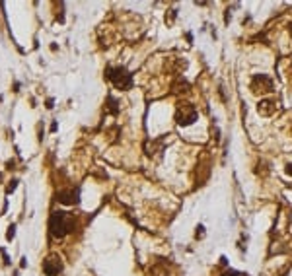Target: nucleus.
<instances>
[{"label":"nucleus","instance_id":"1","mask_svg":"<svg viewBox=\"0 0 292 276\" xmlns=\"http://www.w3.org/2000/svg\"><path fill=\"white\" fill-rule=\"evenodd\" d=\"M74 228V220L70 218V214H66L63 210H55L51 214V220H49V230L55 237H65L72 232Z\"/></svg>","mask_w":292,"mask_h":276},{"label":"nucleus","instance_id":"2","mask_svg":"<svg viewBox=\"0 0 292 276\" xmlns=\"http://www.w3.org/2000/svg\"><path fill=\"white\" fill-rule=\"evenodd\" d=\"M108 78L115 84V88L119 89H129L132 86V76L129 74V70L121 67L108 68Z\"/></svg>","mask_w":292,"mask_h":276},{"label":"nucleus","instance_id":"3","mask_svg":"<svg viewBox=\"0 0 292 276\" xmlns=\"http://www.w3.org/2000/svg\"><path fill=\"white\" fill-rule=\"evenodd\" d=\"M175 121L179 127H189V125H193L197 121V111L191 103H181L179 107H177V113H175Z\"/></svg>","mask_w":292,"mask_h":276},{"label":"nucleus","instance_id":"4","mask_svg":"<svg viewBox=\"0 0 292 276\" xmlns=\"http://www.w3.org/2000/svg\"><path fill=\"white\" fill-rule=\"evenodd\" d=\"M43 272L47 276H57L63 272V259L59 255H49L43 263Z\"/></svg>","mask_w":292,"mask_h":276},{"label":"nucleus","instance_id":"5","mask_svg":"<svg viewBox=\"0 0 292 276\" xmlns=\"http://www.w3.org/2000/svg\"><path fill=\"white\" fill-rule=\"evenodd\" d=\"M57 200L63 204H78V189H65L57 193Z\"/></svg>","mask_w":292,"mask_h":276},{"label":"nucleus","instance_id":"6","mask_svg":"<svg viewBox=\"0 0 292 276\" xmlns=\"http://www.w3.org/2000/svg\"><path fill=\"white\" fill-rule=\"evenodd\" d=\"M257 109H259L261 115H271V113L275 111V107H273V103H271V101H261Z\"/></svg>","mask_w":292,"mask_h":276},{"label":"nucleus","instance_id":"7","mask_svg":"<svg viewBox=\"0 0 292 276\" xmlns=\"http://www.w3.org/2000/svg\"><path fill=\"white\" fill-rule=\"evenodd\" d=\"M222 276H240L236 270H226V272H222Z\"/></svg>","mask_w":292,"mask_h":276},{"label":"nucleus","instance_id":"8","mask_svg":"<svg viewBox=\"0 0 292 276\" xmlns=\"http://www.w3.org/2000/svg\"><path fill=\"white\" fill-rule=\"evenodd\" d=\"M286 173H288V175H292V164H288V166H286Z\"/></svg>","mask_w":292,"mask_h":276},{"label":"nucleus","instance_id":"9","mask_svg":"<svg viewBox=\"0 0 292 276\" xmlns=\"http://www.w3.org/2000/svg\"><path fill=\"white\" fill-rule=\"evenodd\" d=\"M290 35H292V25H290Z\"/></svg>","mask_w":292,"mask_h":276}]
</instances>
